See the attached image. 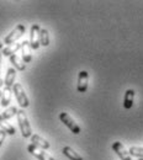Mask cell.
<instances>
[{"mask_svg": "<svg viewBox=\"0 0 143 160\" xmlns=\"http://www.w3.org/2000/svg\"><path fill=\"white\" fill-rule=\"evenodd\" d=\"M112 149H114V152L120 157L121 160H132L130 153L126 150V148L123 147V144L121 142H115V143H112Z\"/></svg>", "mask_w": 143, "mask_h": 160, "instance_id": "cell-8", "label": "cell"}, {"mask_svg": "<svg viewBox=\"0 0 143 160\" xmlns=\"http://www.w3.org/2000/svg\"><path fill=\"white\" fill-rule=\"evenodd\" d=\"M131 157H136L138 159H143V148L141 147H131L128 150Z\"/></svg>", "mask_w": 143, "mask_h": 160, "instance_id": "cell-20", "label": "cell"}, {"mask_svg": "<svg viewBox=\"0 0 143 160\" xmlns=\"http://www.w3.org/2000/svg\"><path fill=\"white\" fill-rule=\"evenodd\" d=\"M1 96H3V91H0V99H1Z\"/></svg>", "mask_w": 143, "mask_h": 160, "instance_id": "cell-24", "label": "cell"}, {"mask_svg": "<svg viewBox=\"0 0 143 160\" xmlns=\"http://www.w3.org/2000/svg\"><path fill=\"white\" fill-rule=\"evenodd\" d=\"M63 154L70 160H83L82 157L78 153H75L70 147H64L63 148Z\"/></svg>", "mask_w": 143, "mask_h": 160, "instance_id": "cell-16", "label": "cell"}, {"mask_svg": "<svg viewBox=\"0 0 143 160\" xmlns=\"http://www.w3.org/2000/svg\"><path fill=\"white\" fill-rule=\"evenodd\" d=\"M5 138H6V133H5L4 131H1V129H0V147H1V144L4 143Z\"/></svg>", "mask_w": 143, "mask_h": 160, "instance_id": "cell-21", "label": "cell"}, {"mask_svg": "<svg viewBox=\"0 0 143 160\" xmlns=\"http://www.w3.org/2000/svg\"><path fill=\"white\" fill-rule=\"evenodd\" d=\"M59 120L62 121V123H64L70 129L72 133H74V134H79L80 133V127L75 123V121L73 120L67 112H61L59 113Z\"/></svg>", "mask_w": 143, "mask_h": 160, "instance_id": "cell-4", "label": "cell"}, {"mask_svg": "<svg viewBox=\"0 0 143 160\" xmlns=\"http://www.w3.org/2000/svg\"><path fill=\"white\" fill-rule=\"evenodd\" d=\"M13 90H14V94L16 96V100H18V103L20 105L22 108L25 107H28L30 106V100L27 98V95L25 94V90L22 88V85L19 84V82H15L14 86H13Z\"/></svg>", "mask_w": 143, "mask_h": 160, "instance_id": "cell-2", "label": "cell"}, {"mask_svg": "<svg viewBox=\"0 0 143 160\" xmlns=\"http://www.w3.org/2000/svg\"><path fill=\"white\" fill-rule=\"evenodd\" d=\"M15 79H16V70L14 68H9L6 70V77L4 80L5 88L11 89V86H14V84H15Z\"/></svg>", "mask_w": 143, "mask_h": 160, "instance_id": "cell-11", "label": "cell"}, {"mask_svg": "<svg viewBox=\"0 0 143 160\" xmlns=\"http://www.w3.org/2000/svg\"><path fill=\"white\" fill-rule=\"evenodd\" d=\"M88 82H89V74L88 72L82 70L78 75V81H77V90L79 92H85L88 90Z\"/></svg>", "mask_w": 143, "mask_h": 160, "instance_id": "cell-7", "label": "cell"}, {"mask_svg": "<svg viewBox=\"0 0 143 160\" xmlns=\"http://www.w3.org/2000/svg\"><path fill=\"white\" fill-rule=\"evenodd\" d=\"M21 58L23 60V63H30L32 59V56H31V44H30V41H23L22 42V47H21Z\"/></svg>", "mask_w": 143, "mask_h": 160, "instance_id": "cell-9", "label": "cell"}, {"mask_svg": "<svg viewBox=\"0 0 143 160\" xmlns=\"http://www.w3.org/2000/svg\"><path fill=\"white\" fill-rule=\"evenodd\" d=\"M11 102V89L5 88L3 90V96H1V106L6 107Z\"/></svg>", "mask_w": 143, "mask_h": 160, "instance_id": "cell-17", "label": "cell"}, {"mask_svg": "<svg viewBox=\"0 0 143 160\" xmlns=\"http://www.w3.org/2000/svg\"><path fill=\"white\" fill-rule=\"evenodd\" d=\"M0 129L4 131V132H5L6 134H9V136H14V134L16 133L15 128H14L11 124H9V123L6 122V120H4L1 115H0Z\"/></svg>", "mask_w": 143, "mask_h": 160, "instance_id": "cell-14", "label": "cell"}, {"mask_svg": "<svg viewBox=\"0 0 143 160\" xmlns=\"http://www.w3.org/2000/svg\"><path fill=\"white\" fill-rule=\"evenodd\" d=\"M31 144H33L35 147L40 148L42 150H46V149H48L51 147V144L46 139H43L41 136H38V134H32V137H31Z\"/></svg>", "mask_w": 143, "mask_h": 160, "instance_id": "cell-10", "label": "cell"}, {"mask_svg": "<svg viewBox=\"0 0 143 160\" xmlns=\"http://www.w3.org/2000/svg\"><path fill=\"white\" fill-rule=\"evenodd\" d=\"M16 116H18V122H19V126H20L22 137L23 138H31L32 137V131H31V126H30V122L27 118V115L25 113L23 110H19Z\"/></svg>", "mask_w": 143, "mask_h": 160, "instance_id": "cell-1", "label": "cell"}, {"mask_svg": "<svg viewBox=\"0 0 143 160\" xmlns=\"http://www.w3.org/2000/svg\"><path fill=\"white\" fill-rule=\"evenodd\" d=\"M21 47H22V42L21 43H14V44H11V46H6L4 49H3V54L5 56V57H11L13 54H16L18 53V51L21 49Z\"/></svg>", "mask_w": 143, "mask_h": 160, "instance_id": "cell-13", "label": "cell"}, {"mask_svg": "<svg viewBox=\"0 0 143 160\" xmlns=\"http://www.w3.org/2000/svg\"><path fill=\"white\" fill-rule=\"evenodd\" d=\"M138 160H143V159H138Z\"/></svg>", "mask_w": 143, "mask_h": 160, "instance_id": "cell-25", "label": "cell"}, {"mask_svg": "<svg viewBox=\"0 0 143 160\" xmlns=\"http://www.w3.org/2000/svg\"><path fill=\"white\" fill-rule=\"evenodd\" d=\"M18 111H19V110H18L15 106H10V107H8V108L3 112L1 116H3L4 120L8 121V120H10V118H13L15 115H18Z\"/></svg>", "mask_w": 143, "mask_h": 160, "instance_id": "cell-18", "label": "cell"}, {"mask_svg": "<svg viewBox=\"0 0 143 160\" xmlns=\"http://www.w3.org/2000/svg\"><path fill=\"white\" fill-rule=\"evenodd\" d=\"M10 63L18 69V70H25L26 69V64L23 63V60H21V58L18 56V54H13L11 57H10Z\"/></svg>", "mask_w": 143, "mask_h": 160, "instance_id": "cell-15", "label": "cell"}, {"mask_svg": "<svg viewBox=\"0 0 143 160\" xmlns=\"http://www.w3.org/2000/svg\"><path fill=\"white\" fill-rule=\"evenodd\" d=\"M3 84H4V81H3V80L0 79V86H1V85H3Z\"/></svg>", "mask_w": 143, "mask_h": 160, "instance_id": "cell-23", "label": "cell"}, {"mask_svg": "<svg viewBox=\"0 0 143 160\" xmlns=\"http://www.w3.org/2000/svg\"><path fill=\"white\" fill-rule=\"evenodd\" d=\"M27 150L30 154H32L35 158H37L38 160H54V158H52L49 154H47L44 150H42L40 148L35 147L33 144L27 145Z\"/></svg>", "mask_w": 143, "mask_h": 160, "instance_id": "cell-6", "label": "cell"}, {"mask_svg": "<svg viewBox=\"0 0 143 160\" xmlns=\"http://www.w3.org/2000/svg\"><path fill=\"white\" fill-rule=\"evenodd\" d=\"M3 43L0 42V69H1V56H3Z\"/></svg>", "mask_w": 143, "mask_h": 160, "instance_id": "cell-22", "label": "cell"}, {"mask_svg": "<svg viewBox=\"0 0 143 160\" xmlns=\"http://www.w3.org/2000/svg\"><path fill=\"white\" fill-rule=\"evenodd\" d=\"M133 100H135V90L128 89L125 92V99H123V107L130 110L133 106Z\"/></svg>", "mask_w": 143, "mask_h": 160, "instance_id": "cell-12", "label": "cell"}, {"mask_svg": "<svg viewBox=\"0 0 143 160\" xmlns=\"http://www.w3.org/2000/svg\"><path fill=\"white\" fill-rule=\"evenodd\" d=\"M40 32H41V28L38 25H32L31 26V30H30V44H31V48L32 49H38L40 48Z\"/></svg>", "mask_w": 143, "mask_h": 160, "instance_id": "cell-5", "label": "cell"}, {"mask_svg": "<svg viewBox=\"0 0 143 160\" xmlns=\"http://www.w3.org/2000/svg\"><path fill=\"white\" fill-rule=\"evenodd\" d=\"M25 26L23 25H18L5 38H4V43L6 44V46H11V44H14L16 41L20 38L21 36L25 33Z\"/></svg>", "mask_w": 143, "mask_h": 160, "instance_id": "cell-3", "label": "cell"}, {"mask_svg": "<svg viewBox=\"0 0 143 160\" xmlns=\"http://www.w3.org/2000/svg\"><path fill=\"white\" fill-rule=\"evenodd\" d=\"M40 44L43 47H47L49 46V33L46 28H41V32H40Z\"/></svg>", "mask_w": 143, "mask_h": 160, "instance_id": "cell-19", "label": "cell"}]
</instances>
